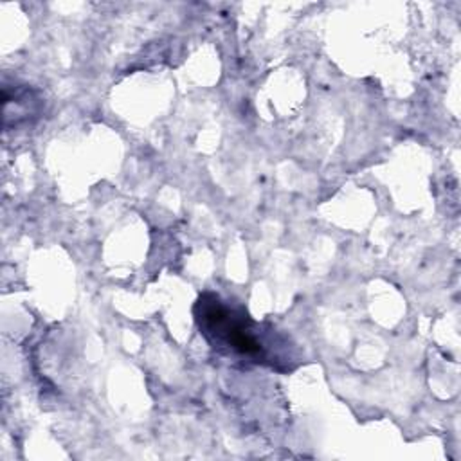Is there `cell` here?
I'll return each instance as SVG.
<instances>
[{
    "instance_id": "cell-1",
    "label": "cell",
    "mask_w": 461,
    "mask_h": 461,
    "mask_svg": "<svg viewBox=\"0 0 461 461\" xmlns=\"http://www.w3.org/2000/svg\"><path fill=\"white\" fill-rule=\"evenodd\" d=\"M194 315L203 337L214 348L252 362H268L272 358L259 324L241 310L227 306L218 295H200Z\"/></svg>"
}]
</instances>
